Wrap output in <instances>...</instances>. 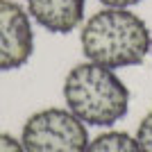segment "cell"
<instances>
[{"label": "cell", "instance_id": "cell-1", "mask_svg": "<svg viewBox=\"0 0 152 152\" xmlns=\"http://www.w3.org/2000/svg\"><path fill=\"white\" fill-rule=\"evenodd\" d=\"M150 30L129 9L107 7L93 14L80 32L84 57L104 68L136 66L150 52Z\"/></svg>", "mask_w": 152, "mask_h": 152}, {"label": "cell", "instance_id": "cell-2", "mask_svg": "<svg viewBox=\"0 0 152 152\" xmlns=\"http://www.w3.org/2000/svg\"><path fill=\"white\" fill-rule=\"evenodd\" d=\"M64 100L84 125L111 127L125 118L129 91L111 68L86 59L68 70L64 80Z\"/></svg>", "mask_w": 152, "mask_h": 152}, {"label": "cell", "instance_id": "cell-3", "mask_svg": "<svg viewBox=\"0 0 152 152\" xmlns=\"http://www.w3.org/2000/svg\"><path fill=\"white\" fill-rule=\"evenodd\" d=\"M20 143L25 152H84L89 132L70 109L48 107L25 121Z\"/></svg>", "mask_w": 152, "mask_h": 152}, {"label": "cell", "instance_id": "cell-4", "mask_svg": "<svg viewBox=\"0 0 152 152\" xmlns=\"http://www.w3.org/2000/svg\"><path fill=\"white\" fill-rule=\"evenodd\" d=\"M34 52V27L27 9L14 0H0V70H16Z\"/></svg>", "mask_w": 152, "mask_h": 152}, {"label": "cell", "instance_id": "cell-5", "mask_svg": "<svg viewBox=\"0 0 152 152\" xmlns=\"http://www.w3.org/2000/svg\"><path fill=\"white\" fill-rule=\"evenodd\" d=\"M27 14L52 34H68L84 20L86 0H25Z\"/></svg>", "mask_w": 152, "mask_h": 152}, {"label": "cell", "instance_id": "cell-6", "mask_svg": "<svg viewBox=\"0 0 152 152\" xmlns=\"http://www.w3.org/2000/svg\"><path fill=\"white\" fill-rule=\"evenodd\" d=\"M84 152H141V148L127 132H104L89 141Z\"/></svg>", "mask_w": 152, "mask_h": 152}, {"label": "cell", "instance_id": "cell-7", "mask_svg": "<svg viewBox=\"0 0 152 152\" xmlns=\"http://www.w3.org/2000/svg\"><path fill=\"white\" fill-rule=\"evenodd\" d=\"M136 143H139L141 152H152V111L139 123V129H136Z\"/></svg>", "mask_w": 152, "mask_h": 152}, {"label": "cell", "instance_id": "cell-8", "mask_svg": "<svg viewBox=\"0 0 152 152\" xmlns=\"http://www.w3.org/2000/svg\"><path fill=\"white\" fill-rule=\"evenodd\" d=\"M0 152H25L20 139H14L12 134H2L0 132Z\"/></svg>", "mask_w": 152, "mask_h": 152}, {"label": "cell", "instance_id": "cell-9", "mask_svg": "<svg viewBox=\"0 0 152 152\" xmlns=\"http://www.w3.org/2000/svg\"><path fill=\"white\" fill-rule=\"evenodd\" d=\"M100 2L107 5V7H123V9H129L132 5H136L141 0H100Z\"/></svg>", "mask_w": 152, "mask_h": 152}, {"label": "cell", "instance_id": "cell-10", "mask_svg": "<svg viewBox=\"0 0 152 152\" xmlns=\"http://www.w3.org/2000/svg\"><path fill=\"white\" fill-rule=\"evenodd\" d=\"M150 52H152V39H150Z\"/></svg>", "mask_w": 152, "mask_h": 152}]
</instances>
